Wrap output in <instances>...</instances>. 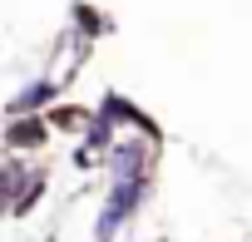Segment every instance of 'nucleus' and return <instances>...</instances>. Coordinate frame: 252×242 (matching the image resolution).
Instances as JSON below:
<instances>
[{
	"mask_svg": "<svg viewBox=\"0 0 252 242\" xmlns=\"http://www.w3.org/2000/svg\"><path fill=\"white\" fill-rule=\"evenodd\" d=\"M55 99H60V84L55 79H35V84H25L10 99V114H45V104H55Z\"/></svg>",
	"mask_w": 252,
	"mask_h": 242,
	"instance_id": "obj_3",
	"label": "nucleus"
},
{
	"mask_svg": "<svg viewBox=\"0 0 252 242\" xmlns=\"http://www.w3.org/2000/svg\"><path fill=\"white\" fill-rule=\"evenodd\" d=\"M144 198H149V173H119V178H109V198H104V212L94 222V242H114L119 227L144 208Z\"/></svg>",
	"mask_w": 252,
	"mask_h": 242,
	"instance_id": "obj_1",
	"label": "nucleus"
},
{
	"mask_svg": "<svg viewBox=\"0 0 252 242\" xmlns=\"http://www.w3.org/2000/svg\"><path fill=\"white\" fill-rule=\"evenodd\" d=\"M30 173H35V168H25V163H15V158L0 163V212H15V203H20Z\"/></svg>",
	"mask_w": 252,
	"mask_h": 242,
	"instance_id": "obj_4",
	"label": "nucleus"
},
{
	"mask_svg": "<svg viewBox=\"0 0 252 242\" xmlns=\"http://www.w3.org/2000/svg\"><path fill=\"white\" fill-rule=\"evenodd\" d=\"M74 20H79V30H84V35H99V30H104V25H99V10H89V5H79V10H74Z\"/></svg>",
	"mask_w": 252,
	"mask_h": 242,
	"instance_id": "obj_7",
	"label": "nucleus"
},
{
	"mask_svg": "<svg viewBox=\"0 0 252 242\" xmlns=\"http://www.w3.org/2000/svg\"><path fill=\"white\" fill-rule=\"evenodd\" d=\"M114 139H119V129L109 124V119H104L99 109H94V114H89V124H84V153H94V158H104Z\"/></svg>",
	"mask_w": 252,
	"mask_h": 242,
	"instance_id": "obj_6",
	"label": "nucleus"
},
{
	"mask_svg": "<svg viewBox=\"0 0 252 242\" xmlns=\"http://www.w3.org/2000/svg\"><path fill=\"white\" fill-rule=\"evenodd\" d=\"M99 114L109 119V124L114 129H124V124H129V129H144V134H154V124H149V119L129 104V99H124V94H104V104H99Z\"/></svg>",
	"mask_w": 252,
	"mask_h": 242,
	"instance_id": "obj_5",
	"label": "nucleus"
},
{
	"mask_svg": "<svg viewBox=\"0 0 252 242\" xmlns=\"http://www.w3.org/2000/svg\"><path fill=\"white\" fill-rule=\"evenodd\" d=\"M50 139V119L45 114H10V124H5V149H40Z\"/></svg>",
	"mask_w": 252,
	"mask_h": 242,
	"instance_id": "obj_2",
	"label": "nucleus"
}]
</instances>
